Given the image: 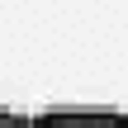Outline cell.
<instances>
[{"label": "cell", "instance_id": "obj_1", "mask_svg": "<svg viewBox=\"0 0 128 128\" xmlns=\"http://www.w3.org/2000/svg\"><path fill=\"white\" fill-rule=\"evenodd\" d=\"M38 128H128V114H109V109H52L43 114Z\"/></svg>", "mask_w": 128, "mask_h": 128}, {"label": "cell", "instance_id": "obj_2", "mask_svg": "<svg viewBox=\"0 0 128 128\" xmlns=\"http://www.w3.org/2000/svg\"><path fill=\"white\" fill-rule=\"evenodd\" d=\"M0 128H38V124H28V119H19V114H10V109H0Z\"/></svg>", "mask_w": 128, "mask_h": 128}]
</instances>
